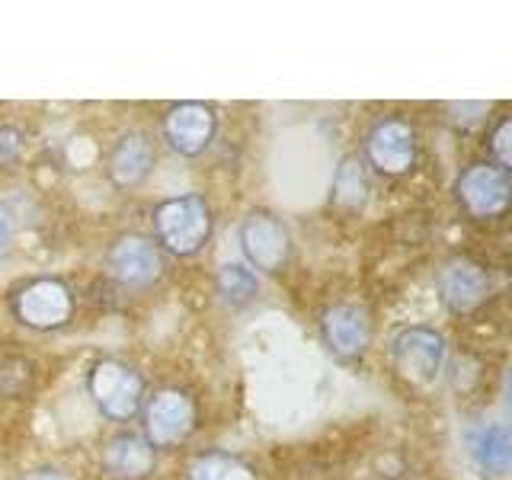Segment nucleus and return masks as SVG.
Here are the masks:
<instances>
[{
  "label": "nucleus",
  "instance_id": "2",
  "mask_svg": "<svg viewBox=\"0 0 512 480\" xmlns=\"http://www.w3.org/2000/svg\"><path fill=\"white\" fill-rule=\"evenodd\" d=\"M87 391L93 397L96 410L109 420H132L141 407L144 397V381L128 362L119 359H100L87 375Z\"/></svg>",
  "mask_w": 512,
  "mask_h": 480
},
{
  "label": "nucleus",
  "instance_id": "11",
  "mask_svg": "<svg viewBox=\"0 0 512 480\" xmlns=\"http://www.w3.org/2000/svg\"><path fill=\"white\" fill-rule=\"evenodd\" d=\"M320 330H324V343L330 346V352L340 359H359L372 343V320L356 304L330 308L320 320Z\"/></svg>",
  "mask_w": 512,
  "mask_h": 480
},
{
  "label": "nucleus",
  "instance_id": "10",
  "mask_svg": "<svg viewBox=\"0 0 512 480\" xmlns=\"http://www.w3.org/2000/svg\"><path fill=\"white\" fill-rule=\"evenodd\" d=\"M218 132V116L205 103H180L164 116V138L183 157H199Z\"/></svg>",
  "mask_w": 512,
  "mask_h": 480
},
{
  "label": "nucleus",
  "instance_id": "16",
  "mask_svg": "<svg viewBox=\"0 0 512 480\" xmlns=\"http://www.w3.org/2000/svg\"><path fill=\"white\" fill-rule=\"evenodd\" d=\"M368 170L359 157H343L340 167L333 170V183H330V202L340 208H362L368 202Z\"/></svg>",
  "mask_w": 512,
  "mask_h": 480
},
{
  "label": "nucleus",
  "instance_id": "12",
  "mask_svg": "<svg viewBox=\"0 0 512 480\" xmlns=\"http://www.w3.org/2000/svg\"><path fill=\"white\" fill-rule=\"evenodd\" d=\"M439 295H442V304L452 314H471L474 308H480V304L487 301L490 276L484 272V266H477L471 260H455L442 269Z\"/></svg>",
  "mask_w": 512,
  "mask_h": 480
},
{
  "label": "nucleus",
  "instance_id": "15",
  "mask_svg": "<svg viewBox=\"0 0 512 480\" xmlns=\"http://www.w3.org/2000/svg\"><path fill=\"white\" fill-rule=\"evenodd\" d=\"M471 455L477 461V468L487 477H506L509 461H512V442L509 429L503 423L480 426L471 439Z\"/></svg>",
  "mask_w": 512,
  "mask_h": 480
},
{
  "label": "nucleus",
  "instance_id": "22",
  "mask_svg": "<svg viewBox=\"0 0 512 480\" xmlns=\"http://www.w3.org/2000/svg\"><path fill=\"white\" fill-rule=\"evenodd\" d=\"M26 480H68V477L58 471H39V474H29Z\"/></svg>",
  "mask_w": 512,
  "mask_h": 480
},
{
  "label": "nucleus",
  "instance_id": "20",
  "mask_svg": "<svg viewBox=\"0 0 512 480\" xmlns=\"http://www.w3.org/2000/svg\"><path fill=\"white\" fill-rule=\"evenodd\" d=\"M23 151V135L13 125H0V164H13Z\"/></svg>",
  "mask_w": 512,
  "mask_h": 480
},
{
  "label": "nucleus",
  "instance_id": "3",
  "mask_svg": "<svg viewBox=\"0 0 512 480\" xmlns=\"http://www.w3.org/2000/svg\"><path fill=\"white\" fill-rule=\"evenodd\" d=\"M13 314L29 330H61L74 314L71 288L52 276L32 279L13 295Z\"/></svg>",
  "mask_w": 512,
  "mask_h": 480
},
{
  "label": "nucleus",
  "instance_id": "5",
  "mask_svg": "<svg viewBox=\"0 0 512 480\" xmlns=\"http://www.w3.org/2000/svg\"><path fill=\"white\" fill-rule=\"evenodd\" d=\"M240 250H244L250 269L260 272H279L288 256H292V237H288V228L269 212H253L244 218L237 231Z\"/></svg>",
  "mask_w": 512,
  "mask_h": 480
},
{
  "label": "nucleus",
  "instance_id": "4",
  "mask_svg": "<svg viewBox=\"0 0 512 480\" xmlns=\"http://www.w3.org/2000/svg\"><path fill=\"white\" fill-rule=\"evenodd\" d=\"M391 359L410 384H432L445 365V336L423 324L404 327L391 340Z\"/></svg>",
  "mask_w": 512,
  "mask_h": 480
},
{
  "label": "nucleus",
  "instance_id": "1",
  "mask_svg": "<svg viewBox=\"0 0 512 480\" xmlns=\"http://www.w3.org/2000/svg\"><path fill=\"white\" fill-rule=\"evenodd\" d=\"M157 244L173 256L199 253L212 237V208L202 196H173L154 208Z\"/></svg>",
  "mask_w": 512,
  "mask_h": 480
},
{
  "label": "nucleus",
  "instance_id": "7",
  "mask_svg": "<svg viewBox=\"0 0 512 480\" xmlns=\"http://www.w3.org/2000/svg\"><path fill=\"white\" fill-rule=\"evenodd\" d=\"M106 266L112 279L122 282L125 288H148L164 276V256L154 240L141 234H125L109 247Z\"/></svg>",
  "mask_w": 512,
  "mask_h": 480
},
{
  "label": "nucleus",
  "instance_id": "13",
  "mask_svg": "<svg viewBox=\"0 0 512 480\" xmlns=\"http://www.w3.org/2000/svg\"><path fill=\"white\" fill-rule=\"evenodd\" d=\"M154 144L141 132H125L109 151V176L116 186H138L154 170Z\"/></svg>",
  "mask_w": 512,
  "mask_h": 480
},
{
  "label": "nucleus",
  "instance_id": "8",
  "mask_svg": "<svg viewBox=\"0 0 512 480\" xmlns=\"http://www.w3.org/2000/svg\"><path fill=\"white\" fill-rule=\"evenodd\" d=\"M458 199L474 218H500L509 208V173L496 164H471L458 180Z\"/></svg>",
  "mask_w": 512,
  "mask_h": 480
},
{
  "label": "nucleus",
  "instance_id": "17",
  "mask_svg": "<svg viewBox=\"0 0 512 480\" xmlns=\"http://www.w3.org/2000/svg\"><path fill=\"white\" fill-rule=\"evenodd\" d=\"M218 295L224 304H231V308H240V304L253 301V295L260 292V282H256V272L244 263H224L221 272H218Z\"/></svg>",
  "mask_w": 512,
  "mask_h": 480
},
{
  "label": "nucleus",
  "instance_id": "6",
  "mask_svg": "<svg viewBox=\"0 0 512 480\" xmlns=\"http://www.w3.org/2000/svg\"><path fill=\"white\" fill-rule=\"evenodd\" d=\"M192 426H196V404L180 388H167L151 397L148 410H144V439L151 448H170L189 439Z\"/></svg>",
  "mask_w": 512,
  "mask_h": 480
},
{
  "label": "nucleus",
  "instance_id": "18",
  "mask_svg": "<svg viewBox=\"0 0 512 480\" xmlns=\"http://www.w3.org/2000/svg\"><path fill=\"white\" fill-rule=\"evenodd\" d=\"M189 480H256V471L234 455H199L189 468Z\"/></svg>",
  "mask_w": 512,
  "mask_h": 480
},
{
  "label": "nucleus",
  "instance_id": "19",
  "mask_svg": "<svg viewBox=\"0 0 512 480\" xmlns=\"http://www.w3.org/2000/svg\"><path fill=\"white\" fill-rule=\"evenodd\" d=\"M512 122L509 119H503L500 125H496V132H493V157H496V167H509V160H512Z\"/></svg>",
  "mask_w": 512,
  "mask_h": 480
},
{
  "label": "nucleus",
  "instance_id": "9",
  "mask_svg": "<svg viewBox=\"0 0 512 480\" xmlns=\"http://www.w3.org/2000/svg\"><path fill=\"white\" fill-rule=\"evenodd\" d=\"M368 164L384 176H400L416 164V132L400 119L378 122L365 141Z\"/></svg>",
  "mask_w": 512,
  "mask_h": 480
},
{
  "label": "nucleus",
  "instance_id": "14",
  "mask_svg": "<svg viewBox=\"0 0 512 480\" xmlns=\"http://www.w3.org/2000/svg\"><path fill=\"white\" fill-rule=\"evenodd\" d=\"M106 468L122 480H141L154 468V448L141 436H119L106 448Z\"/></svg>",
  "mask_w": 512,
  "mask_h": 480
},
{
  "label": "nucleus",
  "instance_id": "21",
  "mask_svg": "<svg viewBox=\"0 0 512 480\" xmlns=\"http://www.w3.org/2000/svg\"><path fill=\"white\" fill-rule=\"evenodd\" d=\"M10 244H13V215L7 212V208H0V266L7 263Z\"/></svg>",
  "mask_w": 512,
  "mask_h": 480
}]
</instances>
